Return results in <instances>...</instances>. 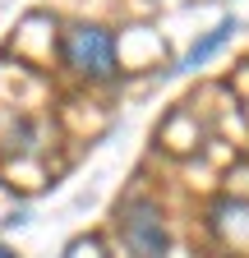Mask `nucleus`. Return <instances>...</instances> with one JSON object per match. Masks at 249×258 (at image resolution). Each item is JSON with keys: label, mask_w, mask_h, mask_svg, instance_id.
Listing matches in <instances>:
<instances>
[{"label": "nucleus", "mask_w": 249, "mask_h": 258, "mask_svg": "<svg viewBox=\"0 0 249 258\" xmlns=\"http://www.w3.org/2000/svg\"><path fill=\"white\" fill-rule=\"evenodd\" d=\"M60 51H65L70 70H79L83 79H111L115 74V37L97 23H74L65 32V42H60Z\"/></svg>", "instance_id": "obj_1"}, {"label": "nucleus", "mask_w": 249, "mask_h": 258, "mask_svg": "<svg viewBox=\"0 0 249 258\" xmlns=\"http://www.w3.org/2000/svg\"><path fill=\"white\" fill-rule=\"evenodd\" d=\"M120 235L134 258H166V249H171V231L148 199H134L120 208Z\"/></svg>", "instance_id": "obj_2"}, {"label": "nucleus", "mask_w": 249, "mask_h": 258, "mask_svg": "<svg viewBox=\"0 0 249 258\" xmlns=\"http://www.w3.org/2000/svg\"><path fill=\"white\" fill-rule=\"evenodd\" d=\"M231 32H235V19H222V23H217V28L208 32V37H203V42H194V46H190V55L180 60V70H199L203 60H212L217 51H222V46L231 42Z\"/></svg>", "instance_id": "obj_3"}, {"label": "nucleus", "mask_w": 249, "mask_h": 258, "mask_svg": "<svg viewBox=\"0 0 249 258\" xmlns=\"http://www.w3.org/2000/svg\"><path fill=\"white\" fill-rule=\"evenodd\" d=\"M0 258H19V253H14V249H10V244H0Z\"/></svg>", "instance_id": "obj_4"}]
</instances>
